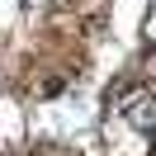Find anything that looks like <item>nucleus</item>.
<instances>
[{
	"label": "nucleus",
	"instance_id": "1",
	"mask_svg": "<svg viewBox=\"0 0 156 156\" xmlns=\"http://www.w3.org/2000/svg\"><path fill=\"white\" fill-rule=\"evenodd\" d=\"M118 123H128L142 137H156V90H133L118 104Z\"/></svg>",
	"mask_w": 156,
	"mask_h": 156
}]
</instances>
